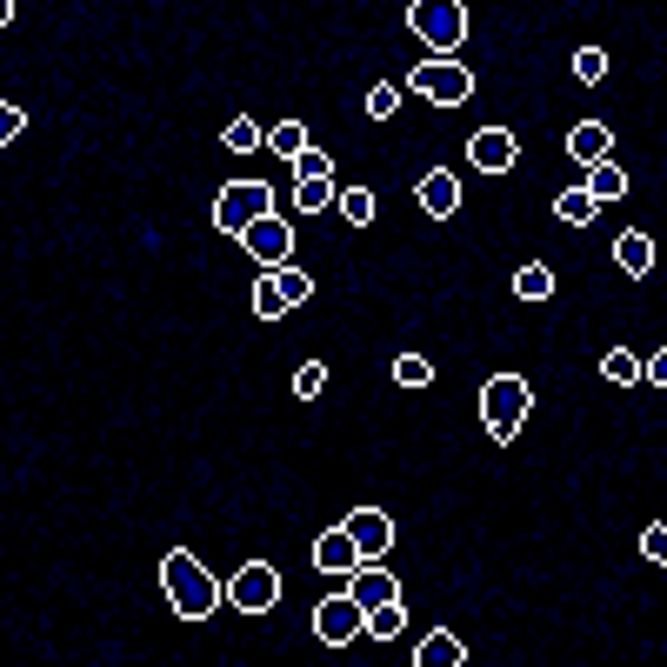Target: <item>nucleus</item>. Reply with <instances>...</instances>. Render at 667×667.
I'll return each instance as SVG.
<instances>
[{"instance_id": "27", "label": "nucleus", "mask_w": 667, "mask_h": 667, "mask_svg": "<svg viewBox=\"0 0 667 667\" xmlns=\"http://www.w3.org/2000/svg\"><path fill=\"white\" fill-rule=\"evenodd\" d=\"M274 281H281V294H287V307H301V301L314 294V274H307V268H274Z\"/></svg>"}, {"instance_id": "28", "label": "nucleus", "mask_w": 667, "mask_h": 667, "mask_svg": "<svg viewBox=\"0 0 667 667\" xmlns=\"http://www.w3.org/2000/svg\"><path fill=\"white\" fill-rule=\"evenodd\" d=\"M394 381H400V387H428V381H434L428 354H400V361H394Z\"/></svg>"}, {"instance_id": "20", "label": "nucleus", "mask_w": 667, "mask_h": 667, "mask_svg": "<svg viewBox=\"0 0 667 667\" xmlns=\"http://www.w3.org/2000/svg\"><path fill=\"white\" fill-rule=\"evenodd\" d=\"M554 214H561V221H567V227H588V221H595V214H601V201H595V194H588V188H567V194H561V201H554Z\"/></svg>"}, {"instance_id": "11", "label": "nucleus", "mask_w": 667, "mask_h": 667, "mask_svg": "<svg viewBox=\"0 0 667 667\" xmlns=\"http://www.w3.org/2000/svg\"><path fill=\"white\" fill-rule=\"evenodd\" d=\"M314 567H320V574H334V580H348V574L361 567V547L348 541V528H334V534H320V541H314Z\"/></svg>"}, {"instance_id": "3", "label": "nucleus", "mask_w": 667, "mask_h": 667, "mask_svg": "<svg viewBox=\"0 0 667 667\" xmlns=\"http://www.w3.org/2000/svg\"><path fill=\"white\" fill-rule=\"evenodd\" d=\"M407 27L428 41V54H461L467 8H461V0H407Z\"/></svg>"}, {"instance_id": "26", "label": "nucleus", "mask_w": 667, "mask_h": 667, "mask_svg": "<svg viewBox=\"0 0 667 667\" xmlns=\"http://www.w3.org/2000/svg\"><path fill=\"white\" fill-rule=\"evenodd\" d=\"M334 207H341L354 227H368V221H374V194H368V188H348V194H334Z\"/></svg>"}, {"instance_id": "7", "label": "nucleus", "mask_w": 667, "mask_h": 667, "mask_svg": "<svg viewBox=\"0 0 667 667\" xmlns=\"http://www.w3.org/2000/svg\"><path fill=\"white\" fill-rule=\"evenodd\" d=\"M240 247H247L261 268H287V261H294V227H287L281 214H261V221L240 227Z\"/></svg>"}, {"instance_id": "10", "label": "nucleus", "mask_w": 667, "mask_h": 667, "mask_svg": "<svg viewBox=\"0 0 667 667\" xmlns=\"http://www.w3.org/2000/svg\"><path fill=\"white\" fill-rule=\"evenodd\" d=\"M341 528H348V541L361 547V561H381V554L394 547V521H387L381 508H354V515H348Z\"/></svg>"}, {"instance_id": "22", "label": "nucleus", "mask_w": 667, "mask_h": 667, "mask_svg": "<svg viewBox=\"0 0 667 667\" xmlns=\"http://www.w3.org/2000/svg\"><path fill=\"white\" fill-rule=\"evenodd\" d=\"M255 314H261V320H281V314H287V294H281V281H274V268L255 281Z\"/></svg>"}, {"instance_id": "34", "label": "nucleus", "mask_w": 667, "mask_h": 667, "mask_svg": "<svg viewBox=\"0 0 667 667\" xmlns=\"http://www.w3.org/2000/svg\"><path fill=\"white\" fill-rule=\"evenodd\" d=\"M14 21V0H0V27H8Z\"/></svg>"}, {"instance_id": "4", "label": "nucleus", "mask_w": 667, "mask_h": 667, "mask_svg": "<svg viewBox=\"0 0 667 667\" xmlns=\"http://www.w3.org/2000/svg\"><path fill=\"white\" fill-rule=\"evenodd\" d=\"M261 214H274V188H268V181H227V188L214 194V227L234 234V240H240L247 221H261Z\"/></svg>"}, {"instance_id": "8", "label": "nucleus", "mask_w": 667, "mask_h": 667, "mask_svg": "<svg viewBox=\"0 0 667 667\" xmlns=\"http://www.w3.org/2000/svg\"><path fill=\"white\" fill-rule=\"evenodd\" d=\"M227 601H234L240 614H268V608L281 601V574H274L268 561H247V567L227 580Z\"/></svg>"}, {"instance_id": "29", "label": "nucleus", "mask_w": 667, "mask_h": 667, "mask_svg": "<svg viewBox=\"0 0 667 667\" xmlns=\"http://www.w3.org/2000/svg\"><path fill=\"white\" fill-rule=\"evenodd\" d=\"M320 387H327V368H320V361L294 368V394H301V400H320Z\"/></svg>"}, {"instance_id": "16", "label": "nucleus", "mask_w": 667, "mask_h": 667, "mask_svg": "<svg viewBox=\"0 0 667 667\" xmlns=\"http://www.w3.org/2000/svg\"><path fill=\"white\" fill-rule=\"evenodd\" d=\"M614 261H621V274H634V281H641V274L654 268V240H647L641 227H628V234L614 240Z\"/></svg>"}, {"instance_id": "19", "label": "nucleus", "mask_w": 667, "mask_h": 667, "mask_svg": "<svg viewBox=\"0 0 667 667\" xmlns=\"http://www.w3.org/2000/svg\"><path fill=\"white\" fill-rule=\"evenodd\" d=\"M588 194L595 201H621L628 194V174H621L614 160H588Z\"/></svg>"}, {"instance_id": "13", "label": "nucleus", "mask_w": 667, "mask_h": 667, "mask_svg": "<svg viewBox=\"0 0 667 667\" xmlns=\"http://www.w3.org/2000/svg\"><path fill=\"white\" fill-rule=\"evenodd\" d=\"M414 201H421L434 221H448L454 207H461V181L448 174V167H434V174H421V188H414Z\"/></svg>"}, {"instance_id": "18", "label": "nucleus", "mask_w": 667, "mask_h": 667, "mask_svg": "<svg viewBox=\"0 0 667 667\" xmlns=\"http://www.w3.org/2000/svg\"><path fill=\"white\" fill-rule=\"evenodd\" d=\"M400 628H407V608H400V601H374L368 621H361V634H374V641H394Z\"/></svg>"}, {"instance_id": "9", "label": "nucleus", "mask_w": 667, "mask_h": 667, "mask_svg": "<svg viewBox=\"0 0 667 667\" xmlns=\"http://www.w3.org/2000/svg\"><path fill=\"white\" fill-rule=\"evenodd\" d=\"M467 160H474V174H508V167L521 160V140H515L508 127H481V134L467 140Z\"/></svg>"}, {"instance_id": "23", "label": "nucleus", "mask_w": 667, "mask_h": 667, "mask_svg": "<svg viewBox=\"0 0 667 667\" xmlns=\"http://www.w3.org/2000/svg\"><path fill=\"white\" fill-rule=\"evenodd\" d=\"M221 147H227V154H255V147H261V121H247V114L227 121V127H221Z\"/></svg>"}, {"instance_id": "32", "label": "nucleus", "mask_w": 667, "mask_h": 667, "mask_svg": "<svg viewBox=\"0 0 667 667\" xmlns=\"http://www.w3.org/2000/svg\"><path fill=\"white\" fill-rule=\"evenodd\" d=\"M641 554H647V561H667V528H660V521L641 534Z\"/></svg>"}, {"instance_id": "5", "label": "nucleus", "mask_w": 667, "mask_h": 667, "mask_svg": "<svg viewBox=\"0 0 667 667\" xmlns=\"http://www.w3.org/2000/svg\"><path fill=\"white\" fill-rule=\"evenodd\" d=\"M407 88H414V94H428L434 108H461V101L474 94V74H467L454 54H441V60H421V67H414V74H407Z\"/></svg>"}, {"instance_id": "1", "label": "nucleus", "mask_w": 667, "mask_h": 667, "mask_svg": "<svg viewBox=\"0 0 667 667\" xmlns=\"http://www.w3.org/2000/svg\"><path fill=\"white\" fill-rule=\"evenodd\" d=\"M160 580H167V608H174L181 621H207L221 601H227V588H214V574L188 554V547H174L160 561Z\"/></svg>"}, {"instance_id": "6", "label": "nucleus", "mask_w": 667, "mask_h": 667, "mask_svg": "<svg viewBox=\"0 0 667 667\" xmlns=\"http://www.w3.org/2000/svg\"><path fill=\"white\" fill-rule=\"evenodd\" d=\"M361 621H368V608H361L348 588H334V595L314 608V634H320L327 647H348V641H361Z\"/></svg>"}, {"instance_id": "24", "label": "nucleus", "mask_w": 667, "mask_h": 667, "mask_svg": "<svg viewBox=\"0 0 667 667\" xmlns=\"http://www.w3.org/2000/svg\"><path fill=\"white\" fill-rule=\"evenodd\" d=\"M515 294L521 301H547L554 294V268H515Z\"/></svg>"}, {"instance_id": "30", "label": "nucleus", "mask_w": 667, "mask_h": 667, "mask_svg": "<svg viewBox=\"0 0 667 667\" xmlns=\"http://www.w3.org/2000/svg\"><path fill=\"white\" fill-rule=\"evenodd\" d=\"M394 108H400V88H394V80H374V94H368V114H374V121H387Z\"/></svg>"}, {"instance_id": "21", "label": "nucleus", "mask_w": 667, "mask_h": 667, "mask_svg": "<svg viewBox=\"0 0 667 667\" xmlns=\"http://www.w3.org/2000/svg\"><path fill=\"white\" fill-rule=\"evenodd\" d=\"M301 147H307V127H301V121H274V127H268V154H281V160H294Z\"/></svg>"}, {"instance_id": "12", "label": "nucleus", "mask_w": 667, "mask_h": 667, "mask_svg": "<svg viewBox=\"0 0 667 667\" xmlns=\"http://www.w3.org/2000/svg\"><path fill=\"white\" fill-rule=\"evenodd\" d=\"M348 595H354L361 608H374V601H400V580H394L381 561H361V567L348 574Z\"/></svg>"}, {"instance_id": "33", "label": "nucleus", "mask_w": 667, "mask_h": 667, "mask_svg": "<svg viewBox=\"0 0 667 667\" xmlns=\"http://www.w3.org/2000/svg\"><path fill=\"white\" fill-rule=\"evenodd\" d=\"M21 127H27V114H21V108H0V147L21 140Z\"/></svg>"}, {"instance_id": "31", "label": "nucleus", "mask_w": 667, "mask_h": 667, "mask_svg": "<svg viewBox=\"0 0 667 667\" xmlns=\"http://www.w3.org/2000/svg\"><path fill=\"white\" fill-rule=\"evenodd\" d=\"M574 74H580V80H601V74H608V54H601V47H580V54H574Z\"/></svg>"}, {"instance_id": "25", "label": "nucleus", "mask_w": 667, "mask_h": 667, "mask_svg": "<svg viewBox=\"0 0 667 667\" xmlns=\"http://www.w3.org/2000/svg\"><path fill=\"white\" fill-rule=\"evenodd\" d=\"M601 374H608L614 387H634V381H641V361H634L628 348H608V354H601Z\"/></svg>"}, {"instance_id": "2", "label": "nucleus", "mask_w": 667, "mask_h": 667, "mask_svg": "<svg viewBox=\"0 0 667 667\" xmlns=\"http://www.w3.org/2000/svg\"><path fill=\"white\" fill-rule=\"evenodd\" d=\"M528 414H534V387H528L521 374H494V381L481 387V421H487L494 441H515V434L528 428Z\"/></svg>"}, {"instance_id": "17", "label": "nucleus", "mask_w": 667, "mask_h": 667, "mask_svg": "<svg viewBox=\"0 0 667 667\" xmlns=\"http://www.w3.org/2000/svg\"><path fill=\"white\" fill-rule=\"evenodd\" d=\"M414 660H421V667H461V660H467V647H461L448 628H434L421 647H414Z\"/></svg>"}, {"instance_id": "14", "label": "nucleus", "mask_w": 667, "mask_h": 667, "mask_svg": "<svg viewBox=\"0 0 667 667\" xmlns=\"http://www.w3.org/2000/svg\"><path fill=\"white\" fill-rule=\"evenodd\" d=\"M608 147H614V134H608L601 121H580V127L567 134V160H580V167H588V160H608Z\"/></svg>"}, {"instance_id": "15", "label": "nucleus", "mask_w": 667, "mask_h": 667, "mask_svg": "<svg viewBox=\"0 0 667 667\" xmlns=\"http://www.w3.org/2000/svg\"><path fill=\"white\" fill-rule=\"evenodd\" d=\"M294 207H301V214L334 207V167H320V174H294Z\"/></svg>"}]
</instances>
